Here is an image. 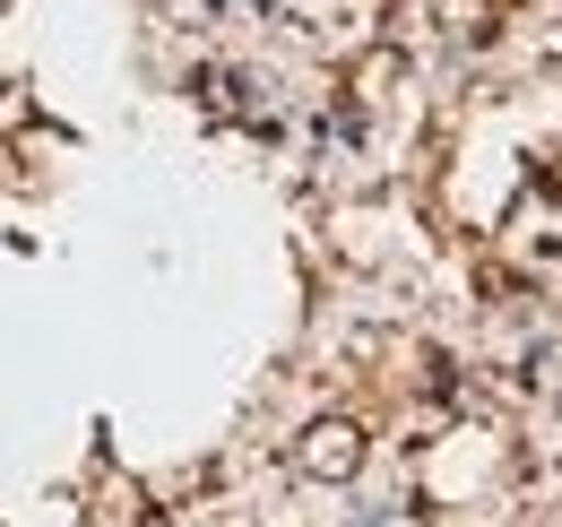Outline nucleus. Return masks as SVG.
Instances as JSON below:
<instances>
[{"mask_svg":"<svg viewBox=\"0 0 562 527\" xmlns=\"http://www.w3.org/2000/svg\"><path fill=\"white\" fill-rule=\"evenodd\" d=\"M312 467H329V475H347V467H355V433H347V424L312 433Z\"/></svg>","mask_w":562,"mask_h":527,"instance_id":"f257e3e1","label":"nucleus"}]
</instances>
